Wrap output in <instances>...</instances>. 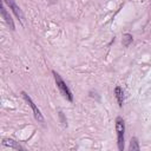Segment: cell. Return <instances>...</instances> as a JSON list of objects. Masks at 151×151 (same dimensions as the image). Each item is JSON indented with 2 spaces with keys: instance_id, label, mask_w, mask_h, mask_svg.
Listing matches in <instances>:
<instances>
[{
  "instance_id": "cell-2",
  "label": "cell",
  "mask_w": 151,
  "mask_h": 151,
  "mask_svg": "<svg viewBox=\"0 0 151 151\" xmlns=\"http://www.w3.org/2000/svg\"><path fill=\"white\" fill-rule=\"evenodd\" d=\"M116 132H117V145L120 151L124 150L125 143V122L122 117L116 118Z\"/></svg>"
},
{
  "instance_id": "cell-1",
  "label": "cell",
  "mask_w": 151,
  "mask_h": 151,
  "mask_svg": "<svg viewBox=\"0 0 151 151\" xmlns=\"http://www.w3.org/2000/svg\"><path fill=\"white\" fill-rule=\"evenodd\" d=\"M53 73V77H54V80H55V84H57V87L59 88L60 93L63 94V97L65 99H67L68 101H73V94L70 90V87L66 85V83L63 80V78L60 77L59 73H57L55 71H52Z\"/></svg>"
},
{
  "instance_id": "cell-5",
  "label": "cell",
  "mask_w": 151,
  "mask_h": 151,
  "mask_svg": "<svg viewBox=\"0 0 151 151\" xmlns=\"http://www.w3.org/2000/svg\"><path fill=\"white\" fill-rule=\"evenodd\" d=\"M1 17H2V19L6 21V24L9 26V28H11L12 31H14V29H15V26H14V21H13L12 17L9 15V13L6 11V8H5L4 6L1 7Z\"/></svg>"
},
{
  "instance_id": "cell-8",
  "label": "cell",
  "mask_w": 151,
  "mask_h": 151,
  "mask_svg": "<svg viewBox=\"0 0 151 151\" xmlns=\"http://www.w3.org/2000/svg\"><path fill=\"white\" fill-rule=\"evenodd\" d=\"M132 40H133V37H132L130 33H125V34L123 35L122 44H123V46H124V47H129V46L131 45Z\"/></svg>"
},
{
  "instance_id": "cell-9",
  "label": "cell",
  "mask_w": 151,
  "mask_h": 151,
  "mask_svg": "<svg viewBox=\"0 0 151 151\" xmlns=\"http://www.w3.org/2000/svg\"><path fill=\"white\" fill-rule=\"evenodd\" d=\"M129 150H130V151H138V150H140L138 139H137L136 137L131 138V142H130V145H129Z\"/></svg>"
},
{
  "instance_id": "cell-6",
  "label": "cell",
  "mask_w": 151,
  "mask_h": 151,
  "mask_svg": "<svg viewBox=\"0 0 151 151\" xmlns=\"http://www.w3.org/2000/svg\"><path fill=\"white\" fill-rule=\"evenodd\" d=\"M2 145L8 146V147L14 149V150H24V149H25V147L21 146L18 142H15V140H13V139H7V138H5V139L2 140Z\"/></svg>"
},
{
  "instance_id": "cell-4",
  "label": "cell",
  "mask_w": 151,
  "mask_h": 151,
  "mask_svg": "<svg viewBox=\"0 0 151 151\" xmlns=\"http://www.w3.org/2000/svg\"><path fill=\"white\" fill-rule=\"evenodd\" d=\"M4 1H5V4L9 7V9L15 14V17H17V18H19L20 20L24 18V14H22V12H21L20 7L15 4V1H14V0H4Z\"/></svg>"
},
{
  "instance_id": "cell-7",
  "label": "cell",
  "mask_w": 151,
  "mask_h": 151,
  "mask_svg": "<svg viewBox=\"0 0 151 151\" xmlns=\"http://www.w3.org/2000/svg\"><path fill=\"white\" fill-rule=\"evenodd\" d=\"M114 96H116V99L118 101V105L122 107L123 106V103H124V91L120 86H116L114 88Z\"/></svg>"
},
{
  "instance_id": "cell-3",
  "label": "cell",
  "mask_w": 151,
  "mask_h": 151,
  "mask_svg": "<svg viewBox=\"0 0 151 151\" xmlns=\"http://www.w3.org/2000/svg\"><path fill=\"white\" fill-rule=\"evenodd\" d=\"M21 94H22V98L25 99V101L29 105V107L32 109V112H33V114H34V118L38 120V122H40V123H42L44 122V117H42V114H41V112H40V110L38 109V106L34 104V101L32 100V98L26 93V92H21Z\"/></svg>"
}]
</instances>
